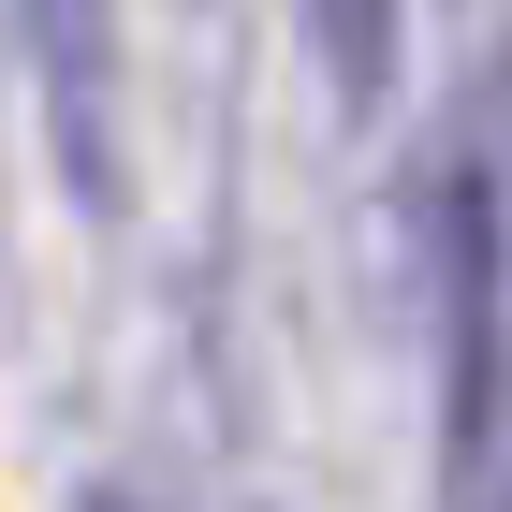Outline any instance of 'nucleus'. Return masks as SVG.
Returning a JSON list of instances; mask_svg holds the SVG:
<instances>
[{"label":"nucleus","mask_w":512,"mask_h":512,"mask_svg":"<svg viewBox=\"0 0 512 512\" xmlns=\"http://www.w3.org/2000/svg\"><path fill=\"white\" fill-rule=\"evenodd\" d=\"M425 249H439V469H454V498H483L498 425H512V205L483 147L439 161Z\"/></svg>","instance_id":"obj_1"},{"label":"nucleus","mask_w":512,"mask_h":512,"mask_svg":"<svg viewBox=\"0 0 512 512\" xmlns=\"http://www.w3.org/2000/svg\"><path fill=\"white\" fill-rule=\"evenodd\" d=\"M15 15V59L44 88V147L74 176L88 220H118V44H103V0H0Z\"/></svg>","instance_id":"obj_2"},{"label":"nucleus","mask_w":512,"mask_h":512,"mask_svg":"<svg viewBox=\"0 0 512 512\" xmlns=\"http://www.w3.org/2000/svg\"><path fill=\"white\" fill-rule=\"evenodd\" d=\"M308 30H322L337 103H352V118H381V103H395V59H410V0H308Z\"/></svg>","instance_id":"obj_3"},{"label":"nucleus","mask_w":512,"mask_h":512,"mask_svg":"<svg viewBox=\"0 0 512 512\" xmlns=\"http://www.w3.org/2000/svg\"><path fill=\"white\" fill-rule=\"evenodd\" d=\"M88 512H147V498H118V483H103V498H88Z\"/></svg>","instance_id":"obj_4"},{"label":"nucleus","mask_w":512,"mask_h":512,"mask_svg":"<svg viewBox=\"0 0 512 512\" xmlns=\"http://www.w3.org/2000/svg\"><path fill=\"white\" fill-rule=\"evenodd\" d=\"M498 512H512V483H498Z\"/></svg>","instance_id":"obj_5"}]
</instances>
